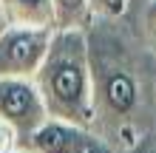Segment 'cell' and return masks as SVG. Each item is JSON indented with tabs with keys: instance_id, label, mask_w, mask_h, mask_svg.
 Masks as SVG:
<instances>
[{
	"instance_id": "cell-6",
	"label": "cell",
	"mask_w": 156,
	"mask_h": 153,
	"mask_svg": "<svg viewBox=\"0 0 156 153\" xmlns=\"http://www.w3.org/2000/svg\"><path fill=\"white\" fill-rule=\"evenodd\" d=\"M0 6H3L6 23L54 29V3L51 0H0Z\"/></svg>"
},
{
	"instance_id": "cell-11",
	"label": "cell",
	"mask_w": 156,
	"mask_h": 153,
	"mask_svg": "<svg viewBox=\"0 0 156 153\" xmlns=\"http://www.w3.org/2000/svg\"><path fill=\"white\" fill-rule=\"evenodd\" d=\"M131 153H156V133H148V136L136 139Z\"/></svg>"
},
{
	"instance_id": "cell-1",
	"label": "cell",
	"mask_w": 156,
	"mask_h": 153,
	"mask_svg": "<svg viewBox=\"0 0 156 153\" xmlns=\"http://www.w3.org/2000/svg\"><path fill=\"white\" fill-rule=\"evenodd\" d=\"M54 119L94 125V71L85 29H54L48 54L34 77Z\"/></svg>"
},
{
	"instance_id": "cell-13",
	"label": "cell",
	"mask_w": 156,
	"mask_h": 153,
	"mask_svg": "<svg viewBox=\"0 0 156 153\" xmlns=\"http://www.w3.org/2000/svg\"><path fill=\"white\" fill-rule=\"evenodd\" d=\"M3 26H6V17H3V6H0V31H3Z\"/></svg>"
},
{
	"instance_id": "cell-7",
	"label": "cell",
	"mask_w": 156,
	"mask_h": 153,
	"mask_svg": "<svg viewBox=\"0 0 156 153\" xmlns=\"http://www.w3.org/2000/svg\"><path fill=\"white\" fill-rule=\"evenodd\" d=\"M54 3V29H85L94 20L91 0H51Z\"/></svg>"
},
{
	"instance_id": "cell-5",
	"label": "cell",
	"mask_w": 156,
	"mask_h": 153,
	"mask_svg": "<svg viewBox=\"0 0 156 153\" xmlns=\"http://www.w3.org/2000/svg\"><path fill=\"white\" fill-rule=\"evenodd\" d=\"M23 148H29L31 153H111V145L91 130V125H77L54 116H48L23 142Z\"/></svg>"
},
{
	"instance_id": "cell-8",
	"label": "cell",
	"mask_w": 156,
	"mask_h": 153,
	"mask_svg": "<svg viewBox=\"0 0 156 153\" xmlns=\"http://www.w3.org/2000/svg\"><path fill=\"white\" fill-rule=\"evenodd\" d=\"M128 9V0H91V14L99 20H116Z\"/></svg>"
},
{
	"instance_id": "cell-12",
	"label": "cell",
	"mask_w": 156,
	"mask_h": 153,
	"mask_svg": "<svg viewBox=\"0 0 156 153\" xmlns=\"http://www.w3.org/2000/svg\"><path fill=\"white\" fill-rule=\"evenodd\" d=\"M9 153H31L29 148H14V150H9Z\"/></svg>"
},
{
	"instance_id": "cell-10",
	"label": "cell",
	"mask_w": 156,
	"mask_h": 153,
	"mask_svg": "<svg viewBox=\"0 0 156 153\" xmlns=\"http://www.w3.org/2000/svg\"><path fill=\"white\" fill-rule=\"evenodd\" d=\"M14 148H23L17 130L9 122H0V153H9V150H14Z\"/></svg>"
},
{
	"instance_id": "cell-3",
	"label": "cell",
	"mask_w": 156,
	"mask_h": 153,
	"mask_svg": "<svg viewBox=\"0 0 156 153\" xmlns=\"http://www.w3.org/2000/svg\"><path fill=\"white\" fill-rule=\"evenodd\" d=\"M51 34L54 29H43V26L6 23L0 31V74L34 79L48 54Z\"/></svg>"
},
{
	"instance_id": "cell-4",
	"label": "cell",
	"mask_w": 156,
	"mask_h": 153,
	"mask_svg": "<svg viewBox=\"0 0 156 153\" xmlns=\"http://www.w3.org/2000/svg\"><path fill=\"white\" fill-rule=\"evenodd\" d=\"M48 119L43 94L29 77H3L0 74V122H9L26 142Z\"/></svg>"
},
{
	"instance_id": "cell-9",
	"label": "cell",
	"mask_w": 156,
	"mask_h": 153,
	"mask_svg": "<svg viewBox=\"0 0 156 153\" xmlns=\"http://www.w3.org/2000/svg\"><path fill=\"white\" fill-rule=\"evenodd\" d=\"M142 37L156 51V0H148L142 9Z\"/></svg>"
},
{
	"instance_id": "cell-2",
	"label": "cell",
	"mask_w": 156,
	"mask_h": 153,
	"mask_svg": "<svg viewBox=\"0 0 156 153\" xmlns=\"http://www.w3.org/2000/svg\"><path fill=\"white\" fill-rule=\"evenodd\" d=\"M91 71H94V122H128L142 99V88L133 68L116 54H94L91 48Z\"/></svg>"
}]
</instances>
